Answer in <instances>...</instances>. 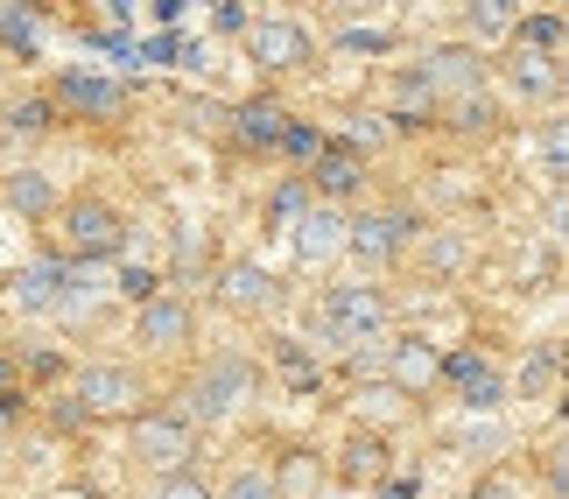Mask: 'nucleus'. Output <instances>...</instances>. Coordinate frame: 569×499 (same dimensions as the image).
Instances as JSON below:
<instances>
[{
	"instance_id": "38",
	"label": "nucleus",
	"mask_w": 569,
	"mask_h": 499,
	"mask_svg": "<svg viewBox=\"0 0 569 499\" xmlns=\"http://www.w3.org/2000/svg\"><path fill=\"white\" fill-rule=\"evenodd\" d=\"M50 422H57V429H84V422H92V416H84V408H78L71 395H63V401L50 408Z\"/></svg>"
},
{
	"instance_id": "39",
	"label": "nucleus",
	"mask_w": 569,
	"mask_h": 499,
	"mask_svg": "<svg viewBox=\"0 0 569 499\" xmlns=\"http://www.w3.org/2000/svg\"><path fill=\"white\" fill-rule=\"evenodd\" d=\"M14 387H21V366H14V352H0V408L14 401Z\"/></svg>"
},
{
	"instance_id": "15",
	"label": "nucleus",
	"mask_w": 569,
	"mask_h": 499,
	"mask_svg": "<svg viewBox=\"0 0 569 499\" xmlns=\"http://www.w3.org/2000/svg\"><path fill=\"white\" fill-rule=\"evenodd\" d=\"M436 380H450L457 395H465V408H499V373L486 352H471V345H457L450 359H436Z\"/></svg>"
},
{
	"instance_id": "29",
	"label": "nucleus",
	"mask_w": 569,
	"mask_h": 499,
	"mask_svg": "<svg viewBox=\"0 0 569 499\" xmlns=\"http://www.w3.org/2000/svg\"><path fill=\"white\" fill-rule=\"evenodd\" d=\"M211 499H274V486H268V471L239 465V471H226V486H211Z\"/></svg>"
},
{
	"instance_id": "40",
	"label": "nucleus",
	"mask_w": 569,
	"mask_h": 499,
	"mask_svg": "<svg viewBox=\"0 0 569 499\" xmlns=\"http://www.w3.org/2000/svg\"><path fill=\"white\" fill-rule=\"evenodd\" d=\"M345 42H352V50H387V29H352Z\"/></svg>"
},
{
	"instance_id": "26",
	"label": "nucleus",
	"mask_w": 569,
	"mask_h": 499,
	"mask_svg": "<svg viewBox=\"0 0 569 499\" xmlns=\"http://www.w3.org/2000/svg\"><path fill=\"white\" fill-rule=\"evenodd\" d=\"M274 366H281L289 387H302V395L323 380V366H317V352H302V338H274Z\"/></svg>"
},
{
	"instance_id": "16",
	"label": "nucleus",
	"mask_w": 569,
	"mask_h": 499,
	"mask_svg": "<svg viewBox=\"0 0 569 499\" xmlns=\"http://www.w3.org/2000/svg\"><path fill=\"white\" fill-rule=\"evenodd\" d=\"M0 204H8V211H21V219H57V211H63L57 183H50V169H29V162L0 177Z\"/></svg>"
},
{
	"instance_id": "9",
	"label": "nucleus",
	"mask_w": 569,
	"mask_h": 499,
	"mask_svg": "<svg viewBox=\"0 0 569 499\" xmlns=\"http://www.w3.org/2000/svg\"><path fill=\"white\" fill-rule=\"evenodd\" d=\"M134 338L148 345V352H190V338H197V310H190V296H156V302H141L134 310Z\"/></svg>"
},
{
	"instance_id": "10",
	"label": "nucleus",
	"mask_w": 569,
	"mask_h": 499,
	"mask_svg": "<svg viewBox=\"0 0 569 499\" xmlns=\"http://www.w3.org/2000/svg\"><path fill=\"white\" fill-rule=\"evenodd\" d=\"M302 183H310V198H317V204H338V211H345V204H352L359 190H366V156H352L345 141H323Z\"/></svg>"
},
{
	"instance_id": "23",
	"label": "nucleus",
	"mask_w": 569,
	"mask_h": 499,
	"mask_svg": "<svg viewBox=\"0 0 569 499\" xmlns=\"http://www.w3.org/2000/svg\"><path fill=\"white\" fill-rule=\"evenodd\" d=\"M204 253H211V240L197 226H183L177 240H169V268H162V281H177L169 296H183V281H197V268H204Z\"/></svg>"
},
{
	"instance_id": "24",
	"label": "nucleus",
	"mask_w": 569,
	"mask_h": 499,
	"mask_svg": "<svg viewBox=\"0 0 569 499\" xmlns=\"http://www.w3.org/2000/svg\"><path fill=\"white\" fill-rule=\"evenodd\" d=\"M0 127L21 141V134H50L57 127V106H50V92H29V99H14L8 113H0Z\"/></svg>"
},
{
	"instance_id": "36",
	"label": "nucleus",
	"mask_w": 569,
	"mask_h": 499,
	"mask_svg": "<svg viewBox=\"0 0 569 499\" xmlns=\"http://www.w3.org/2000/svg\"><path fill=\"white\" fill-rule=\"evenodd\" d=\"M499 113H492V106L486 99H457V127H465V134H478V127H492Z\"/></svg>"
},
{
	"instance_id": "31",
	"label": "nucleus",
	"mask_w": 569,
	"mask_h": 499,
	"mask_svg": "<svg viewBox=\"0 0 569 499\" xmlns=\"http://www.w3.org/2000/svg\"><path fill=\"white\" fill-rule=\"evenodd\" d=\"M415 247H422V260H429L436 275H457V268H465V240H450V232H422Z\"/></svg>"
},
{
	"instance_id": "17",
	"label": "nucleus",
	"mask_w": 569,
	"mask_h": 499,
	"mask_svg": "<svg viewBox=\"0 0 569 499\" xmlns=\"http://www.w3.org/2000/svg\"><path fill=\"white\" fill-rule=\"evenodd\" d=\"M289 120H296V113H289L281 99H247V106L232 113V141L253 148V156H268V148H281V127H289Z\"/></svg>"
},
{
	"instance_id": "22",
	"label": "nucleus",
	"mask_w": 569,
	"mask_h": 499,
	"mask_svg": "<svg viewBox=\"0 0 569 499\" xmlns=\"http://www.w3.org/2000/svg\"><path fill=\"white\" fill-rule=\"evenodd\" d=\"M507 78H513V84H520L528 99H556V92H562V57H535V50H513Z\"/></svg>"
},
{
	"instance_id": "21",
	"label": "nucleus",
	"mask_w": 569,
	"mask_h": 499,
	"mask_svg": "<svg viewBox=\"0 0 569 499\" xmlns=\"http://www.w3.org/2000/svg\"><path fill=\"white\" fill-rule=\"evenodd\" d=\"M345 479L352 486L387 479V437L380 429H352V437H345Z\"/></svg>"
},
{
	"instance_id": "2",
	"label": "nucleus",
	"mask_w": 569,
	"mask_h": 499,
	"mask_svg": "<svg viewBox=\"0 0 569 499\" xmlns=\"http://www.w3.org/2000/svg\"><path fill=\"white\" fill-rule=\"evenodd\" d=\"M57 253L92 275V268H106V260L127 253V219L106 198H71L57 211Z\"/></svg>"
},
{
	"instance_id": "42",
	"label": "nucleus",
	"mask_w": 569,
	"mask_h": 499,
	"mask_svg": "<svg viewBox=\"0 0 569 499\" xmlns=\"http://www.w3.org/2000/svg\"><path fill=\"white\" fill-rule=\"evenodd\" d=\"M0 331H8V323H0Z\"/></svg>"
},
{
	"instance_id": "33",
	"label": "nucleus",
	"mask_w": 569,
	"mask_h": 499,
	"mask_svg": "<svg viewBox=\"0 0 569 499\" xmlns=\"http://www.w3.org/2000/svg\"><path fill=\"white\" fill-rule=\"evenodd\" d=\"M148 499H211V486L197 479V471H169V479H156V492Z\"/></svg>"
},
{
	"instance_id": "35",
	"label": "nucleus",
	"mask_w": 569,
	"mask_h": 499,
	"mask_svg": "<svg viewBox=\"0 0 569 499\" xmlns=\"http://www.w3.org/2000/svg\"><path fill=\"white\" fill-rule=\"evenodd\" d=\"M14 366H21V380H57L63 373V352H21Z\"/></svg>"
},
{
	"instance_id": "13",
	"label": "nucleus",
	"mask_w": 569,
	"mask_h": 499,
	"mask_svg": "<svg viewBox=\"0 0 569 499\" xmlns=\"http://www.w3.org/2000/svg\"><path fill=\"white\" fill-rule=\"evenodd\" d=\"M253 63H260V71H296V63H310V50H317V42H310V29H302V21H253Z\"/></svg>"
},
{
	"instance_id": "34",
	"label": "nucleus",
	"mask_w": 569,
	"mask_h": 499,
	"mask_svg": "<svg viewBox=\"0 0 569 499\" xmlns=\"http://www.w3.org/2000/svg\"><path fill=\"white\" fill-rule=\"evenodd\" d=\"M549 380H556V352H528V366H520V395H541Z\"/></svg>"
},
{
	"instance_id": "4",
	"label": "nucleus",
	"mask_w": 569,
	"mask_h": 499,
	"mask_svg": "<svg viewBox=\"0 0 569 499\" xmlns=\"http://www.w3.org/2000/svg\"><path fill=\"white\" fill-rule=\"evenodd\" d=\"M422 211L415 204H387V211H366V219H352V232H345V253L366 260V268H393L415 240H422Z\"/></svg>"
},
{
	"instance_id": "14",
	"label": "nucleus",
	"mask_w": 569,
	"mask_h": 499,
	"mask_svg": "<svg viewBox=\"0 0 569 499\" xmlns=\"http://www.w3.org/2000/svg\"><path fill=\"white\" fill-rule=\"evenodd\" d=\"M345 232H352V219H345L338 204H310L296 219V253L310 260V268H331V260H345Z\"/></svg>"
},
{
	"instance_id": "28",
	"label": "nucleus",
	"mask_w": 569,
	"mask_h": 499,
	"mask_svg": "<svg viewBox=\"0 0 569 499\" xmlns=\"http://www.w3.org/2000/svg\"><path fill=\"white\" fill-rule=\"evenodd\" d=\"M113 296L134 302V310H141V302H156L162 296V268H134V260H127V268L113 275Z\"/></svg>"
},
{
	"instance_id": "1",
	"label": "nucleus",
	"mask_w": 569,
	"mask_h": 499,
	"mask_svg": "<svg viewBox=\"0 0 569 499\" xmlns=\"http://www.w3.org/2000/svg\"><path fill=\"white\" fill-rule=\"evenodd\" d=\"M239 401H253V359H247V352H211V359L183 380L177 416H183L190 429H211V422H226Z\"/></svg>"
},
{
	"instance_id": "6",
	"label": "nucleus",
	"mask_w": 569,
	"mask_h": 499,
	"mask_svg": "<svg viewBox=\"0 0 569 499\" xmlns=\"http://www.w3.org/2000/svg\"><path fill=\"white\" fill-rule=\"evenodd\" d=\"M57 113H71V120H120L127 106H134V84H120V78H106V71H84V63H71V71L57 78V92H50Z\"/></svg>"
},
{
	"instance_id": "11",
	"label": "nucleus",
	"mask_w": 569,
	"mask_h": 499,
	"mask_svg": "<svg viewBox=\"0 0 569 499\" xmlns=\"http://www.w3.org/2000/svg\"><path fill=\"white\" fill-rule=\"evenodd\" d=\"M211 289H218V302H226L232 317H268L274 302H281V281L260 268V260H226Z\"/></svg>"
},
{
	"instance_id": "25",
	"label": "nucleus",
	"mask_w": 569,
	"mask_h": 499,
	"mask_svg": "<svg viewBox=\"0 0 569 499\" xmlns=\"http://www.w3.org/2000/svg\"><path fill=\"white\" fill-rule=\"evenodd\" d=\"M0 50H8V57H36L42 50V21L29 8H0Z\"/></svg>"
},
{
	"instance_id": "8",
	"label": "nucleus",
	"mask_w": 569,
	"mask_h": 499,
	"mask_svg": "<svg viewBox=\"0 0 569 499\" xmlns=\"http://www.w3.org/2000/svg\"><path fill=\"white\" fill-rule=\"evenodd\" d=\"M84 281V268H71L63 253H36L29 268L14 275V310H29V317H57V302L71 296Z\"/></svg>"
},
{
	"instance_id": "7",
	"label": "nucleus",
	"mask_w": 569,
	"mask_h": 499,
	"mask_svg": "<svg viewBox=\"0 0 569 499\" xmlns=\"http://www.w3.org/2000/svg\"><path fill=\"white\" fill-rule=\"evenodd\" d=\"M71 401L84 416H141V373L120 359H92V366H78Z\"/></svg>"
},
{
	"instance_id": "3",
	"label": "nucleus",
	"mask_w": 569,
	"mask_h": 499,
	"mask_svg": "<svg viewBox=\"0 0 569 499\" xmlns=\"http://www.w3.org/2000/svg\"><path fill=\"white\" fill-rule=\"evenodd\" d=\"M387 317H393V302H387V289H373V281H331L323 302H317V323L338 345H373V338H387Z\"/></svg>"
},
{
	"instance_id": "27",
	"label": "nucleus",
	"mask_w": 569,
	"mask_h": 499,
	"mask_svg": "<svg viewBox=\"0 0 569 499\" xmlns=\"http://www.w3.org/2000/svg\"><path fill=\"white\" fill-rule=\"evenodd\" d=\"M465 29H471V50L486 57L492 42H513V8H471V14H465Z\"/></svg>"
},
{
	"instance_id": "30",
	"label": "nucleus",
	"mask_w": 569,
	"mask_h": 499,
	"mask_svg": "<svg viewBox=\"0 0 569 499\" xmlns=\"http://www.w3.org/2000/svg\"><path fill=\"white\" fill-rule=\"evenodd\" d=\"M323 141H331V134H323V127H310V120H289V127H281V156H289V162H317Z\"/></svg>"
},
{
	"instance_id": "32",
	"label": "nucleus",
	"mask_w": 569,
	"mask_h": 499,
	"mask_svg": "<svg viewBox=\"0 0 569 499\" xmlns=\"http://www.w3.org/2000/svg\"><path fill=\"white\" fill-rule=\"evenodd\" d=\"M310 204H317V198H310V183H302V177H281V183H274V219H302Z\"/></svg>"
},
{
	"instance_id": "5",
	"label": "nucleus",
	"mask_w": 569,
	"mask_h": 499,
	"mask_svg": "<svg viewBox=\"0 0 569 499\" xmlns=\"http://www.w3.org/2000/svg\"><path fill=\"white\" fill-rule=\"evenodd\" d=\"M127 443H134V458L148 465V471H190V458H197V429L177 416V408H141L134 416V429H127Z\"/></svg>"
},
{
	"instance_id": "37",
	"label": "nucleus",
	"mask_w": 569,
	"mask_h": 499,
	"mask_svg": "<svg viewBox=\"0 0 569 499\" xmlns=\"http://www.w3.org/2000/svg\"><path fill=\"white\" fill-rule=\"evenodd\" d=\"M541 162H549V177H562V120H549V134H541Z\"/></svg>"
},
{
	"instance_id": "12",
	"label": "nucleus",
	"mask_w": 569,
	"mask_h": 499,
	"mask_svg": "<svg viewBox=\"0 0 569 499\" xmlns=\"http://www.w3.org/2000/svg\"><path fill=\"white\" fill-rule=\"evenodd\" d=\"M415 71H422V84H429L436 99H443V92L478 99V84H486V57H478L471 42H443V50H429L422 63H415Z\"/></svg>"
},
{
	"instance_id": "20",
	"label": "nucleus",
	"mask_w": 569,
	"mask_h": 499,
	"mask_svg": "<svg viewBox=\"0 0 569 499\" xmlns=\"http://www.w3.org/2000/svg\"><path fill=\"white\" fill-rule=\"evenodd\" d=\"M429 113H436V92L422 84V71L408 63V71L393 78V113H387V120L401 127V134H415V127H429Z\"/></svg>"
},
{
	"instance_id": "19",
	"label": "nucleus",
	"mask_w": 569,
	"mask_h": 499,
	"mask_svg": "<svg viewBox=\"0 0 569 499\" xmlns=\"http://www.w3.org/2000/svg\"><path fill=\"white\" fill-rule=\"evenodd\" d=\"M380 359H387V380H393V395H422V387L436 380V352H429L422 338H393Z\"/></svg>"
},
{
	"instance_id": "41",
	"label": "nucleus",
	"mask_w": 569,
	"mask_h": 499,
	"mask_svg": "<svg viewBox=\"0 0 569 499\" xmlns=\"http://www.w3.org/2000/svg\"><path fill=\"white\" fill-rule=\"evenodd\" d=\"M380 499H422V479H393V486H387Z\"/></svg>"
},
{
	"instance_id": "18",
	"label": "nucleus",
	"mask_w": 569,
	"mask_h": 499,
	"mask_svg": "<svg viewBox=\"0 0 569 499\" xmlns=\"http://www.w3.org/2000/svg\"><path fill=\"white\" fill-rule=\"evenodd\" d=\"M260 471H268L274 499H317L323 492V465H317V450H302V443H289L274 465H260Z\"/></svg>"
}]
</instances>
